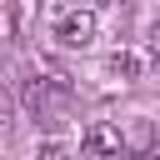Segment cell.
I'll list each match as a JSON object with an SVG mask.
<instances>
[{"label": "cell", "mask_w": 160, "mask_h": 160, "mask_svg": "<svg viewBox=\"0 0 160 160\" xmlns=\"http://www.w3.org/2000/svg\"><path fill=\"white\" fill-rule=\"evenodd\" d=\"M55 40H60L65 50H85V45L95 40V10H65L60 25H55Z\"/></svg>", "instance_id": "cell-1"}, {"label": "cell", "mask_w": 160, "mask_h": 160, "mask_svg": "<svg viewBox=\"0 0 160 160\" xmlns=\"http://www.w3.org/2000/svg\"><path fill=\"white\" fill-rule=\"evenodd\" d=\"M85 150L100 155V160H115V155H125V135H120L110 120H95V125L85 130Z\"/></svg>", "instance_id": "cell-2"}, {"label": "cell", "mask_w": 160, "mask_h": 160, "mask_svg": "<svg viewBox=\"0 0 160 160\" xmlns=\"http://www.w3.org/2000/svg\"><path fill=\"white\" fill-rule=\"evenodd\" d=\"M35 160H70V145H65V140H45V145L35 150Z\"/></svg>", "instance_id": "cell-3"}, {"label": "cell", "mask_w": 160, "mask_h": 160, "mask_svg": "<svg viewBox=\"0 0 160 160\" xmlns=\"http://www.w3.org/2000/svg\"><path fill=\"white\" fill-rule=\"evenodd\" d=\"M110 65H115V70H120V75H130V80H135V75H140V55H130V50H120V55H115V60H110Z\"/></svg>", "instance_id": "cell-4"}, {"label": "cell", "mask_w": 160, "mask_h": 160, "mask_svg": "<svg viewBox=\"0 0 160 160\" xmlns=\"http://www.w3.org/2000/svg\"><path fill=\"white\" fill-rule=\"evenodd\" d=\"M150 55H155V60H160V25H155V30H150Z\"/></svg>", "instance_id": "cell-5"}, {"label": "cell", "mask_w": 160, "mask_h": 160, "mask_svg": "<svg viewBox=\"0 0 160 160\" xmlns=\"http://www.w3.org/2000/svg\"><path fill=\"white\" fill-rule=\"evenodd\" d=\"M145 160H160V140H155V145H150V150H145Z\"/></svg>", "instance_id": "cell-6"}]
</instances>
